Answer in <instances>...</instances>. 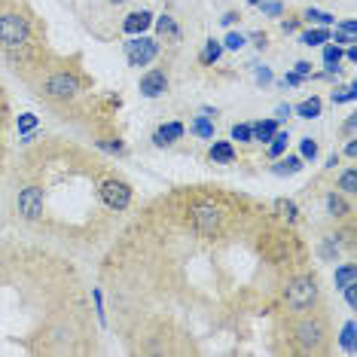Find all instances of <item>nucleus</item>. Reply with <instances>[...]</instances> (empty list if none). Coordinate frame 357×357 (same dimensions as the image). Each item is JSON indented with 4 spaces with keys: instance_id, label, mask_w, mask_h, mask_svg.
Returning <instances> with one entry per match:
<instances>
[{
    "instance_id": "nucleus-1",
    "label": "nucleus",
    "mask_w": 357,
    "mask_h": 357,
    "mask_svg": "<svg viewBox=\"0 0 357 357\" xmlns=\"http://www.w3.org/2000/svg\"><path fill=\"white\" fill-rule=\"evenodd\" d=\"M0 46L13 55V59H22L31 50V25L25 15L19 13H3L0 15Z\"/></svg>"
},
{
    "instance_id": "nucleus-2",
    "label": "nucleus",
    "mask_w": 357,
    "mask_h": 357,
    "mask_svg": "<svg viewBox=\"0 0 357 357\" xmlns=\"http://www.w3.org/2000/svg\"><path fill=\"white\" fill-rule=\"evenodd\" d=\"M284 303H287L294 312H305L318 303V281L312 275H303V278H294L284 287Z\"/></svg>"
},
{
    "instance_id": "nucleus-3",
    "label": "nucleus",
    "mask_w": 357,
    "mask_h": 357,
    "mask_svg": "<svg viewBox=\"0 0 357 357\" xmlns=\"http://www.w3.org/2000/svg\"><path fill=\"white\" fill-rule=\"evenodd\" d=\"M223 223V211L214 205V202H199V205L190 208V226L199 235H214Z\"/></svg>"
},
{
    "instance_id": "nucleus-4",
    "label": "nucleus",
    "mask_w": 357,
    "mask_h": 357,
    "mask_svg": "<svg viewBox=\"0 0 357 357\" xmlns=\"http://www.w3.org/2000/svg\"><path fill=\"white\" fill-rule=\"evenodd\" d=\"M159 55V43L153 37H144V34H137L132 37L126 43V59L132 68H147V64L153 61Z\"/></svg>"
},
{
    "instance_id": "nucleus-5",
    "label": "nucleus",
    "mask_w": 357,
    "mask_h": 357,
    "mask_svg": "<svg viewBox=\"0 0 357 357\" xmlns=\"http://www.w3.org/2000/svg\"><path fill=\"white\" fill-rule=\"evenodd\" d=\"M101 202L107 205L110 211H126L132 205V186L126 181H119V177H110V181L101 183Z\"/></svg>"
},
{
    "instance_id": "nucleus-6",
    "label": "nucleus",
    "mask_w": 357,
    "mask_h": 357,
    "mask_svg": "<svg viewBox=\"0 0 357 357\" xmlns=\"http://www.w3.org/2000/svg\"><path fill=\"white\" fill-rule=\"evenodd\" d=\"M46 95L55 101H74L79 95V79L74 74H68V70H59V74L46 79Z\"/></svg>"
},
{
    "instance_id": "nucleus-7",
    "label": "nucleus",
    "mask_w": 357,
    "mask_h": 357,
    "mask_svg": "<svg viewBox=\"0 0 357 357\" xmlns=\"http://www.w3.org/2000/svg\"><path fill=\"white\" fill-rule=\"evenodd\" d=\"M299 345L308 348V351H318V348L324 345V336H327V327H324L321 318H303L294 327Z\"/></svg>"
},
{
    "instance_id": "nucleus-8",
    "label": "nucleus",
    "mask_w": 357,
    "mask_h": 357,
    "mask_svg": "<svg viewBox=\"0 0 357 357\" xmlns=\"http://www.w3.org/2000/svg\"><path fill=\"white\" fill-rule=\"evenodd\" d=\"M19 214L25 220H40L43 217V190L40 186H25L19 192Z\"/></svg>"
},
{
    "instance_id": "nucleus-9",
    "label": "nucleus",
    "mask_w": 357,
    "mask_h": 357,
    "mask_svg": "<svg viewBox=\"0 0 357 357\" xmlns=\"http://www.w3.org/2000/svg\"><path fill=\"white\" fill-rule=\"evenodd\" d=\"M168 92V77L165 70H147L141 77V95L144 98H159V95Z\"/></svg>"
},
{
    "instance_id": "nucleus-10",
    "label": "nucleus",
    "mask_w": 357,
    "mask_h": 357,
    "mask_svg": "<svg viewBox=\"0 0 357 357\" xmlns=\"http://www.w3.org/2000/svg\"><path fill=\"white\" fill-rule=\"evenodd\" d=\"M153 25V15L147 13V10H135V13H128L126 15V22H123V31L126 34H132V37H137V34H144Z\"/></svg>"
},
{
    "instance_id": "nucleus-11",
    "label": "nucleus",
    "mask_w": 357,
    "mask_h": 357,
    "mask_svg": "<svg viewBox=\"0 0 357 357\" xmlns=\"http://www.w3.org/2000/svg\"><path fill=\"white\" fill-rule=\"evenodd\" d=\"M186 128L181 123H165V126H159V132L153 135V144L156 147H168V144H174V141H181Z\"/></svg>"
},
{
    "instance_id": "nucleus-12",
    "label": "nucleus",
    "mask_w": 357,
    "mask_h": 357,
    "mask_svg": "<svg viewBox=\"0 0 357 357\" xmlns=\"http://www.w3.org/2000/svg\"><path fill=\"white\" fill-rule=\"evenodd\" d=\"M208 156H211V162H217V165H229V162L235 159V147L229 141H214Z\"/></svg>"
},
{
    "instance_id": "nucleus-13",
    "label": "nucleus",
    "mask_w": 357,
    "mask_h": 357,
    "mask_svg": "<svg viewBox=\"0 0 357 357\" xmlns=\"http://www.w3.org/2000/svg\"><path fill=\"white\" fill-rule=\"evenodd\" d=\"M339 64H342V46L336 43L324 46V68H327V74H339Z\"/></svg>"
},
{
    "instance_id": "nucleus-14",
    "label": "nucleus",
    "mask_w": 357,
    "mask_h": 357,
    "mask_svg": "<svg viewBox=\"0 0 357 357\" xmlns=\"http://www.w3.org/2000/svg\"><path fill=\"white\" fill-rule=\"evenodd\" d=\"M333 281H336V290L348 287V284H357V266L354 263H342L333 275Z\"/></svg>"
},
{
    "instance_id": "nucleus-15",
    "label": "nucleus",
    "mask_w": 357,
    "mask_h": 357,
    "mask_svg": "<svg viewBox=\"0 0 357 357\" xmlns=\"http://www.w3.org/2000/svg\"><path fill=\"white\" fill-rule=\"evenodd\" d=\"M278 177H284V174H296V172H303V156H278V165L272 168Z\"/></svg>"
},
{
    "instance_id": "nucleus-16",
    "label": "nucleus",
    "mask_w": 357,
    "mask_h": 357,
    "mask_svg": "<svg viewBox=\"0 0 357 357\" xmlns=\"http://www.w3.org/2000/svg\"><path fill=\"white\" fill-rule=\"evenodd\" d=\"M321 107H324L321 98H314V95H312V98H305L294 113H296L299 119H318V116H321Z\"/></svg>"
},
{
    "instance_id": "nucleus-17",
    "label": "nucleus",
    "mask_w": 357,
    "mask_h": 357,
    "mask_svg": "<svg viewBox=\"0 0 357 357\" xmlns=\"http://www.w3.org/2000/svg\"><path fill=\"white\" fill-rule=\"evenodd\" d=\"M156 31L162 37H168L172 43H177L181 40V28H177V22L172 19V15H162V19H156Z\"/></svg>"
},
{
    "instance_id": "nucleus-18",
    "label": "nucleus",
    "mask_w": 357,
    "mask_h": 357,
    "mask_svg": "<svg viewBox=\"0 0 357 357\" xmlns=\"http://www.w3.org/2000/svg\"><path fill=\"white\" fill-rule=\"evenodd\" d=\"M250 132H254V141H259V144H269V141H272V135L278 132V123H275V119H266V123L250 126Z\"/></svg>"
},
{
    "instance_id": "nucleus-19",
    "label": "nucleus",
    "mask_w": 357,
    "mask_h": 357,
    "mask_svg": "<svg viewBox=\"0 0 357 357\" xmlns=\"http://www.w3.org/2000/svg\"><path fill=\"white\" fill-rule=\"evenodd\" d=\"M303 46H321V43H330V28H312L299 37Z\"/></svg>"
},
{
    "instance_id": "nucleus-20",
    "label": "nucleus",
    "mask_w": 357,
    "mask_h": 357,
    "mask_svg": "<svg viewBox=\"0 0 357 357\" xmlns=\"http://www.w3.org/2000/svg\"><path fill=\"white\" fill-rule=\"evenodd\" d=\"M287 144H290V135L287 132H275L272 135V141H269V156L272 159H278V156H284V153H287Z\"/></svg>"
},
{
    "instance_id": "nucleus-21",
    "label": "nucleus",
    "mask_w": 357,
    "mask_h": 357,
    "mask_svg": "<svg viewBox=\"0 0 357 357\" xmlns=\"http://www.w3.org/2000/svg\"><path fill=\"white\" fill-rule=\"evenodd\" d=\"M275 211H278V214H281L287 223H296V220H299V208H296L294 199H278V202H275Z\"/></svg>"
},
{
    "instance_id": "nucleus-22",
    "label": "nucleus",
    "mask_w": 357,
    "mask_h": 357,
    "mask_svg": "<svg viewBox=\"0 0 357 357\" xmlns=\"http://www.w3.org/2000/svg\"><path fill=\"white\" fill-rule=\"evenodd\" d=\"M220 55H223V43H220V40H208L205 50H202V61H205V64H217V61H220Z\"/></svg>"
},
{
    "instance_id": "nucleus-23",
    "label": "nucleus",
    "mask_w": 357,
    "mask_h": 357,
    "mask_svg": "<svg viewBox=\"0 0 357 357\" xmlns=\"http://www.w3.org/2000/svg\"><path fill=\"white\" fill-rule=\"evenodd\" d=\"M327 211H330V217H348V202L342 196H336V192H330L327 196Z\"/></svg>"
},
{
    "instance_id": "nucleus-24",
    "label": "nucleus",
    "mask_w": 357,
    "mask_h": 357,
    "mask_svg": "<svg viewBox=\"0 0 357 357\" xmlns=\"http://www.w3.org/2000/svg\"><path fill=\"white\" fill-rule=\"evenodd\" d=\"M303 19H305V22H314L318 28H330L333 22H336V15L321 13V10H305V13H303Z\"/></svg>"
},
{
    "instance_id": "nucleus-25",
    "label": "nucleus",
    "mask_w": 357,
    "mask_h": 357,
    "mask_svg": "<svg viewBox=\"0 0 357 357\" xmlns=\"http://www.w3.org/2000/svg\"><path fill=\"white\" fill-rule=\"evenodd\" d=\"M192 132H196L202 141H211V137H214V119H211V116H199L196 123H192Z\"/></svg>"
},
{
    "instance_id": "nucleus-26",
    "label": "nucleus",
    "mask_w": 357,
    "mask_h": 357,
    "mask_svg": "<svg viewBox=\"0 0 357 357\" xmlns=\"http://www.w3.org/2000/svg\"><path fill=\"white\" fill-rule=\"evenodd\" d=\"M339 190H342L345 196L357 192V172H354V168H345V172L339 174Z\"/></svg>"
},
{
    "instance_id": "nucleus-27",
    "label": "nucleus",
    "mask_w": 357,
    "mask_h": 357,
    "mask_svg": "<svg viewBox=\"0 0 357 357\" xmlns=\"http://www.w3.org/2000/svg\"><path fill=\"white\" fill-rule=\"evenodd\" d=\"M299 156H303V162L305 159H318V141H312V137H303V141H299Z\"/></svg>"
},
{
    "instance_id": "nucleus-28",
    "label": "nucleus",
    "mask_w": 357,
    "mask_h": 357,
    "mask_svg": "<svg viewBox=\"0 0 357 357\" xmlns=\"http://www.w3.org/2000/svg\"><path fill=\"white\" fill-rule=\"evenodd\" d=\"M232 141H238V144H250V141H254V132H250V126L235 123L232 126Z\"/></svg>"
},
{
    "instance_id": "nucleus-29",
    "label": "nucleus",
    "mask_w": 357,
    "mask_h": 357,
    "mask_svg": "<svg viewBox=\"0 0 357 357\" xmlns=\"http://www.w3.org/2000/svg\"><path fill=\"white\" fill-rule=\"evenodd\" d=\"M259 10H263V15H269V19H278V15L284 13V6L281 3H275V0H259Z\"/></svg>"
},
{
    "instance_id": "nucleus-30",
    "label": "nucleus",
    "mask_w": 357,
    "mask_h": 357,
    "mask_svg": "<svg viewBox=\"0 0 357 357\" xmlns=\"http://www.w3.org/2000/svg\"><path fill=\"white\" fill-rule=\"evenodd\" d=\"M345 101H357V86L351 83L342 92H333V104H345Z\"/></svg>"
},
{
    "instance_id": "nucleus-31",
    "label": "nucleus",
    "mask_w": 357,
    "mask_h": 357,
    "mask_svg": "<svg viewBox=\"0 0 357 357\" xmlns=\"http://www.w3.org/2000/svg\"><path fill=\"white\" fill-rule=\"evenodd\" d=\"M245 43H248V37L245 34H235V31H232V34H226V40H223V50H241Z\"/></svg>"
},
{
    "instance_id": "nucleus-32",
    "label": "nucleus",
    "mask_w": 357,
    "mask_h": 357,
    "mask_svg": "<svg viewBox=\"0 0 357 357\" xmlns=\"http://www.w3.org/2000/svg\"><path fill=\"white\" fill-rule=\"evenodd\" d=\"M34 128H37V116H34V113H22V116H19V132L28 135V132H34Z\"/></svg>"
},
{
    "instance_id": "nucleus-33",
    "label": "nucleus",
    "mask_w": 357,
    "mask_h": 357,
    "mask_svg": "<svg viewBox=\"0 0 357 357\" xmlns=\"http://www.w3.org/2000/svg\"><path fill=\"white\" fill-rule=\"evenodd\" d=\"M342 348L345 351H354V321H348L342 327Z\"/></svg>"
},
{
    "instance_id": "nucleus-34",
    "label": "nucleus",
    "mask_w": 357,
    "mask_h": 357,
    "mask_svg": "<svg viewBox=\"0 0 357 357\" xmlns=\"http://www.w3.org/2000/svg\"><path fill=\"white\" fill-rule=\"evenodd\" d=\"M98 147L101 150H107V153H123V141H113V137H104V141H98Z\"/></svg>"
},
{
    "instance_id": "nucleus-35",
    "label": "nucleus",
    "mask_w": 357,
    "mask_h": 357,
    "mask_svg": "<svg viewBox=\"0 0 357 357\" xmlns=\"http://www.w3.org/2000/svg\"><path fill=\"white\" fill-rule=\"evenodd\" d=\"M357 43V34H345V31H336V46H351Z\"/></svg>"
},
{
    "instance_id": "nucleus-36",
    "label": "nucleus",
    "mask_w": 357,
    "mask_h": 357,
    "mask_svg": "<svg viewBox=\"0 0 357 357\" xmlns=\"http://www.w3.org/2000/svg\"><path fill=\"white\" fill-rule=\"evenodd\" d=\"M336 31H345V34H357V22H354V19L336 22Z\"/></svg>"
},
{
    "instance_id": "nucleus-37",
    "label": "nucleus",
    "mask_w": 357,
    "mask_h": 357,
    "mask_svg": "<svg viewBox=\"0 0 357 357\" xmlns=\"http://www.w3.org/2000/svg\"><path fill=\"white\" fill-rule=\"evenodd\" d=\"M296 28H299V19H284V22H281V31H284V34H294Z\"/></svg>"
},
{
    "instance_id": "nucleus-38",
    "label": "nucleus",
    "mask_w": 357,
    "mask_h": 357,
    "mask_svg": "<svg viewBox=\"0 0 357 357\" xmlns=\"http://www.w3.org/2000/svg\"><path fill=\"white\" fill-rule=\"evenodd\" d=\"M257 83H272V70L269 68H257Z\"/></svg>"
},
{
    "instance_id": "nucleus-39",
    "label": "nucleus",
    "mask_w": 357,
    "mask_h": 357,
    "mask_svg": "<svg viewBox=\"0 0 357 357\" xmlns=\"http://www.w3.org/2000/svg\"><path fill=\"white\" fill-rule=\"evenodd\" d=\"M294 74L308 77V74H312V64H308V61H296V70H294Z\"/></svg>"
},
{
    "instance_id": "nucleus-40",
    "label": "nucleus",
    "mask_w": 357,
    "mask_h": 357,
    "mask_svg": "<svg viewBox=\"0 0 357 357\" xmlns=\"http://www.w3.org/2000/svg\"><path fill=\"white\" fill-rule=\"evenodd\" d=\"M92 296H95V305H98V321L104 324V303H101V290H95Z\"/></svg>"
},
{
    "instance_id": "nucleus-41",
    "label": "nucleus",
    "mask_w": 357,
    "mask_h": 357,
    "mask_svg": "<svg viewBox=\"0 0 357 357\" xmlns=\"http://www.w3.org/2000/svg\"><path fill=\"white\" fill-rule=\"evenodd\" d=\"M275 113H278V119H287L290 113H294V107H290V104H278V110Z\"/></svg>"
},
{
    "instance_id": "nucleus-42",
    "label": "nucleus",
    "mask_w": 357,
    "mask_h": 357,
    "mask_svg": "<svg viewBox=\"0 0 357 357\" xmlns=\"http://www.w3.org/2000/svg\"><path fill=\"white\" fill-rule=\"evenodd\" d=\"M303 79H305V77H299V74H287V77H284V86H299Z\"/></svg>"
},
{
    "instance_id": "nucleus-43",
    "label": "nucleus",
    "mask_w": 357,
    "mask_h": 357,
    "mask_svg": "<svg viewBox=\"0 0 357 357\" xmlns=\"http://www.w3.org/2000/svg\"><path fill=\"white\" fill-rule=\"evenodd\" d=\"M250 40H254L257 50H266V34H250Z\"/></svg>"
},
{
    "instance_id": "nucleus-44",
    "label": "nucleus",
    "mask_w": 357,
    "mask_h": 357,
    "mask_svg": "<svg viewBox=\"0 0 357 357\" xmlns=\"http://www.w3.org/2000/svg\"><path fill=\"white\" fill-rule=\"evenodd\" d=\"M345 156H357V141H354V137H351V141H348V147H345Z\"/></svg>"
},
{
    "instance_id": "nucleus-45",
    "label": "nucleus",
    "mask_w": 357,
    "mask_h": 357,
    "mask_svg": "<svg viewBox=\"0 0 357 357\" xmlns=\"http://www.w3.org/2000/svg\"><path fill=\"white\" fill-rule=\"evenodd\" d=\"M342 55H348V61H357V43L348 46V52H342Z\"/></svg>"
},
{
    "instance_id": "nucleus-46",
    "label": "nucleus",
    "mask_w": 357,
    "mask_h": 357,
    "mask_svg": "<svg viewBox=\"0 0 357 357\" xmlns=\"http://www.w3.org/2000/svg\"><path fill=\"white\" fill-rule=\"evenodd\" d=\"M235 19H238V15H235V13H226V15H223V19H220V22H223V25H232V22H235Z\"/></svg>"
},
{
    "instance_id": "nucleus-47",
    "label": "nucleus",
    "mask_w": 357,
    "mask_h": 357,
    "mask_svg": "<svg viewBox=\"0 0 357 357\" xmlns=\"http://www.w3.org/2000/svg\"><path fill=\"white\" fill-rule=\"evenodd\" d=\"M339 165V153H333V156L327 159V168H336Z\"/></svg>"
},
{
    "instance_id": "nucleus-48",
    "label": "nucleus",
    "mask_w": 357,
    "mask_h": 357,
    "mask_svg": "<svg viewBox=\"0 0 357 357\" xmlns=\"http://www.w3.org/2000/svg\"><path fill=\"white\" fill-rule=\"evenodd\" d=\"M110 3H126V0H110Z\"/></svg>"
},
{
    "instance_id": "nucleus-49",
    "label": "nucleus",
    "mask_w": 357,
    "mask_h": 357,
    "mask_svg": "<svg viewBox=\"0 0 357 357\" xmlns=\"http://www.w3.org/2000/svg\"><path fill=\"white\" fill-rule=\"evenodd\" d=\"M248 3H254V6H257V3H259V0H248Z\"/></svg>"
}]
</instances>
